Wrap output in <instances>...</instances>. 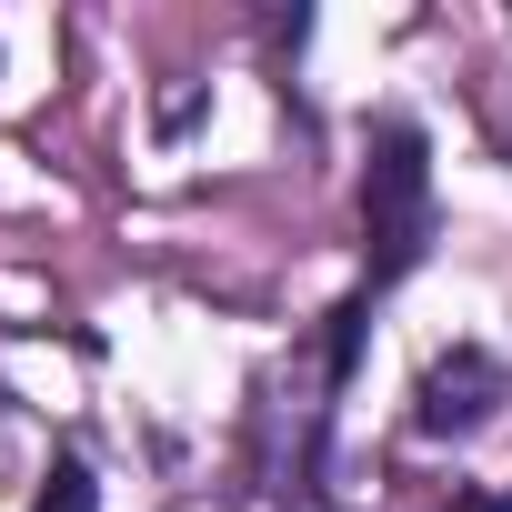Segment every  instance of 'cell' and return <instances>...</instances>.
<instances>
[{
	"label": "cell",
	"instance_id": "obj_1",
	"mask_svg": "<svg viewBox=\"0 0 512 512\" xmlns=\"http://www.w3.org/2000/svg\"><path fill=\"white\" fill-rule=\"evenodd\" d=\"M422 251H432V131L412 111H382L362 161V262L372 282H402L422 272Z\"/></svg>",
	"mask_w": 512,
	"mask_h": 512
},
{
	"label": "cell",
	"instance_id": "obj_2",
	"mask_svg": "<svg viewBox=\"0 0 512 512\" xmlns=\"http://www.w3.org/2000/svg\"><path fill=\"white\" fill-rule=\"evenodd\" d=\"M502 402H512V372H502L482 342H462V352H442V362L422 372V392H412V422H422L432 442H462V432H482Z\"/></svg>",
	"mask_w": 512,
	"mask_h": 512
},
{
	"label": "cell",
	"instance_id": "obj_3",
	"mask_svg": "<svg viewBox=\"0 0 512 512\" xmlns=\"http://www.w3.org/2000/svg\"><path fill=\"white\" fill-rule=\"evenodd\" d=\"M362 332H372V292H352V302L332 312V332H322V372H332V382H352V362H362Z\"/></svg>",
	"mask_w": 512,
	"mask_h": 512
},
{
	"label": "cell",
	"instance_id": "obj_4",
	"mask_svg": "<svg viewBox=\"0 0 512 512\" xmlns=\"http://www.w3.org/2000/svg\"><path fill=\"white\" fill-rule=\"evenodd\" d=\"M31 512H101V482H91V462H71V452H61V462H51V482H41V502H31Z\"/></svg>",
	"mask_w": 512,
	"mask_h": 512
},
{
	"label": "cell",
	"instance_id": "obj_5",
	"mask_svg": "<svg viewBox=\"0 0 512 512\" xmlns=\"http://www.w3.org/2000/svg\"><path fill=\"white\" fill-rule=\"evenodd\" d=\"M452 512H512V492H462Z\"/></svg>",
	"mask_w": 512,
	"mask_h": 512
}]
</instances>
